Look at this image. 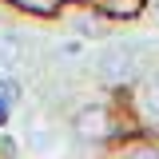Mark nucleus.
I'll return each instance as SVG.
<instances>
[{"mask_svg": "<svg viewBox=\"0 0 159 159\" xmlns=\"http://www.w3.org/2000/svg\"><path fill=\"white\" fill-rule=\"evenodd\" d=\"M92 8L103 12V16H116V20H131L139 8H143V0H96Z\"/></svg>", "mask_w": 159, "mask_h": 159, "instance_id": "4", "label": "nucleus"}, {"mask_svg": "<svg viewBox=\"0 0 159 159\" xmlns=\"http://www.w3.org/2000/svg\"><path fill=\"white\" fill-rule=\"evenodd\" d=\"M76 131L80 135H88V139H107V135H119V127H116V107L111 103H84L76 111Z\"/></svg>", "mask_w": 159, "mask_h": 159, "instance_id": "2", "label": "nucleus"}, {"mask_svg": "<svg viewBox=\"0 0 159 159\" xmlns=\"http://www.w3.org/2000/svg\"><path fill=\"white\" fill-rule=\"evenodd\" d=\"M16 99H20V84L16 80H0V123H8L12 111H16Z\"/></svg>", "mask_w": 159, "mask_h": 159, "instance_id": "5", "label": "nucleus"}, {"mask_svg": "<svg viewBox=\"0 0 159 159\" xmlns=\"http://www.w3.org/2000/svg\"><path fill=\"white\" fill-rule=\"evenodd\" d=\"M155 12H159V4H155Z\"/></svg>", "mask_w": 159, "mask_h": 159, "instance_id": "6", "label": "nucleus"}, {"mask_svg": "<svg viewBox=\"0 0 159 159\" xmlns=\"http://www.w3.org/2000/svg\"><path fill=\"white\" fill-rule=\"evenodd\" d=\"M131 99H135V116L143 127H151V135L159 131V72L151 76H135V88H131Z\"/></svg>", "mask_w": 159, "mask_h": 159, "instance_id": "3", "label": "nucleus"}, {"mask_svg": "<svg viewBox=\"0 0 159 159\" xmlns=\"http://www.w3.org/2000/svg\"><path fill=\"white\" fill-rule=\"evenodd\" d=\"M96 68H99V80L111 84V88H119V84H135V76H139V52L127 48V44H111V48L99 52Z\"/></svg>", "mask_w": 159, "mask_h": 159, "instance_id": "1", "label": "nucleus"}]
</instances>
